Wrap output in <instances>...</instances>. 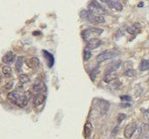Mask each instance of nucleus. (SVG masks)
I'll return each instance as SVG.
<instances>
[{
    "instance_id": "obj_1",
    "label": "nucleus",
    "mask_w": 149,
    "mask_h": 139,
    "mask_svg": "<svg viewBox=\"0 0 149 139\" xmlns=\"http://www.w3.org/2000/svg\"><path fill=\"white\" fill-rule=\"evenodd\" d=\"M80 16L82 19L89 21L91 24H104L105 23V19L103 15L96 14L90 10H84L80 12Z\"/></svg>"
},
{
    "instance_id": "obj_2",
    "label": "nucleus",
    "mask_w": 149,
    "mask_h": 139,
    "mask_svg": "<svg viewBox=\"0 0 149 139\" xmlns=\"http://www.w3.org/2000/svg\"><path fill=\"white\" fill-rule=\"evenodd\" d=\"M104 30L97 27H91L88 29H85L82 32V37L84 40L88 41L92 38H95V36H99L103 33Z\"/></svg>"
},
{
    "instance_id": "obj_3",
    "label": "nucleus",
    "mask_w": 149,
    "mask_h": 139,
    "mask_svg": "<svg viewBox=\"0 0 149 139\" xmlns=\"http://www.w3.org/2000/svg\"><path fill=\"white\" fill-rule=\"evenodd\" d=\"M118 54H119V52L117 50H105V51L100 53L97 56V61L98 63H101V62H104L105 60L116 58Z\"/></svg>"
},
{
    "instance_id": "obj_4",
    "label": "nucleus",
    "mask_w": 149,
    "mask_h": 139,
    "mask_svg": "<svg viewBox=\"0 0 149 139\" xmlns=\"http://www.w3.org/2000/svg\"><path fill=\"white\" fill-rule=\"evenodd\" d=\"M89 10L96 14H99V15H104L107 13V11L97 1V0H93L91 1L88 6Z\"/></svg>"
},
{
    "instance_id": "obj_5",
    "label": "nucleus",
    "mask_w": 149,
    "mask_h": 139,
    "mask_svg": "<svg viewBox=\"0 0 149 139\" xmlns=\"http://www.w3.org/2000/svg\"><path fill=\"white\" fill-rule=\"evenodd\" d=\"M137 129V124L135 122H132L130 124H128L124 130V135L126 138H131L132 136V135L134 134V132Z\"/></svg>"
},
{
    "instance_id": "obj_6",
    "label": "nucleus",
    "mask_w": 149,
    "mask_h": 139,
    "mask_svg": "<svg viewBox=\"0 0 149 139\" xmlns=\"http://www.w3.org/2000/svg\"><path fill=\"white\" fill-rule=\"evenodd\" d=\"M102 45V41L101 39H97V38H92L90 40L87 41L86 44V48L91 50V49H96L97 47H99Z\"/></svg>"
},
{
    "instance_id": "obj_7",
    "label": "nucleus",
    "mask_w": 149,
    "mask_h": 139,
    "mask_svg": "<svg viewBox=\"0 0 149 139\" xmlns=\"http://www.w3.org/2000/svg\"><path fill=\"white\" fill-rule=\"evenodd\" d=\"M33 91H35L37 94H42L47 90V87L42 81H36L33 85Z\"/></svg>"
},
{
    "instance_id": "obj_8",
    "label": "nucleus",
    "mask_w": 149,
    "mask_h": 139,
    "mask_svg": "<svg viewBox=\"0 0 149 139\" xmlns=\"http://www.w3.org/2000/svg\"><path fill=\"white\" fill-rule=\"evenodd\" d=\"M127 33L132 34V35H136L138 33H140L141 31V25L139 23H134L132 26H129L127 29H126Z\"/></svg>"
},
{
    "instance_id": "obj_9",
    "label": "nucleus",
    "mask_w": 149,
    "mask_h": 139,
    "mask_svg": "<svg viewBox=\"0 0 149 139\" xmlns=\"http://www.w3.org/2000/svg\"><path fill=\"white\" fill-rule=\"evenodd\" d=\"M26 64L30 68H36L40 65V59L36 57H31L26 59Z\"/></svg>"
},
{
    "instance_id": "obj_10",
    "label": "nucleus",
    "mask_w": 149,
    "mask_h": 139,
    "mask_svg": "<svg viewBox=\"0 0 149 139\" xmlns=\"http://www.w3.org/2000/svg\"><path fill=\"white\" fill-rule=\"evenodd\" d=\"M15 54L13 52H7L2 58V61L6 64H12L15 60Z\"/></svg>"
},
{
    "instance_id": "obj_11",
    "label": "nucleus",
    "mask_w": 149,
    "mask_h": 139,
    "mask_svg": "<svg viewBox=\"0 0 149 139\" xmlns=\"http://www.w3.org/2000/svg\"><path fill=\"white\" fill-rule=\"evenodd\" d=\"M42 52H43V55L45 57V59L47 61V64L48 67H52L53 65H54V59L53 54H51L47 50H43Z\"/></svg>"
},
{
    "instance_id": "obj_12",
    "label": "nucleus",
    "mask_w": 149,
    "mask_h": 139,
    "mask_svg": "<svg viewBox=\"0 0 149 139\" xmlns=\"http://www.w3.org/2000/svg\"><path fill=\"white\" fill-rule=\"evenodd\" d=\"M45 100H46V95H43V94H36L33 96V102L34 106H40L45 102Z\"/></svg>"
},
{
    "instance_id": "obj_13",
    "label": "nucleus",
    "mask_w": 149,
    "mask_h": 139,
    "mask_svg": "<svg viewBox=\"0 0 149 139\" xmlns=\"http://www.w3.org/2000/svg\"><path fill=\"white\" fill-rule=\"evenodd\" d=\"M29 102V96H27V95H21L18 102H17V106L19 108H25Z\"/></svg>"
},
{
    "instance_id": "obj_14",
    "label": "nucleus",
    "mask_w": 149,
    "mask_h": 139,
    "mask_svg": "<svg viewBox=\"0 0 149 139\" xmlns=\"http://www.w3.org/2000/svg\"><path fill=\"white\" fill-rule=\"evenodd\" d=\"M20 95H19L18 92L13 91V92H10V93L8 94L7 97H8V100H9L12 103H13V104L16 105L17 102H18V101H19V97H20Z\"/></svg>"
},
{
    "instance_id": "obj_15",
    "label": "nucleus",
    "mask_w": 149,
    "mask_h": 139,
    "mask_svg": "<svg viewBox=\"0 0 149 139\" xmlns=\"http://www.w3.org/2000/svg\"><path fill=\"white\" fill-rule=\"evenodd\" d=\"M92 131H93V126H92L91 122L90 121L86 122V123L84 125V136L86 138H90L91 136V134H92Z\"/></svg>"
},
{
    "instance_id": "obj_16",
    "label": "nucleus",
    "mask_w": 149,
    "mask_h": 139,
    "mask_svg": "<svg viewBox=\"0 0 149 139\" xmlns=\"http://www.w3.org/2000/svg\"><path fill=\"white\" fill-rule=\"evenodd\" d=\"M108 6H109L110 8H111V9H113V10H116V11H118V12H121V11L123 10V6H122V4L118 1V0H114V1L109 3Z\"/></svg>"
},
{
    "instance_id": "obj_17",
    "label": "nucleus",
    "mask_w": 149,
    "mask_h": 139,
    "mask_svg": "<svg viewBox=\"0 0 149 139\" xmlns=\"http://www.w3.org/2000/svg\"><path fill=\"white\" fill-rule=\"evenodd\" d=\"M120 65H121V61H120V60H117V61L111 63V64L110 65V66H109V68H108V71H107L106 73H112V72H115V71L117 70V69L120 66Z\"/></svg>"
},
{
    "instance_id": "obj_18",
    "label": "nucleus",
    "mask_w": 149,
    "mask_h": 139,
    "mask_svg": "<svg viewBox=\"0 0 149 139\" xmlns=\"http://www.w3.org/2000/svg\"><path fill=\"white\" fill-rule=\"evenodd\" d=\"M2 72H3V75H5V77H6V78H10L13 75V70H12L11 66H3Z\"/></svg>"
},
{
    "instance_id": "obj_19",
    "label": "nucleus",
    "mask_w": 149,
    "mask_h": 139,
    "mask_svg": "<svg viewBox=\"0 0 149 139\" xmlns=\"http://www.w3.org/2000/svg\"><path fill=\"white\" fill-rule=\"evenodd\" d=\"M23 62H24V57H22V56H19V57H18V59H17V61H16V65H15L16 70H17L18 72H21V71H22V66H23Z\"/></svg>"
},
{
    "instance_id": "obj_20",
    "label": "nucleus",
    "mask_w": 149,
    "mask_h": 139,
    "mask_svg": "<svg viewBox=\"0 0 149 139\" xmlns=\"http://www.w3.org/2000/svg\"><path fill=\"white\" fill-rule=\"evenodd\" d=\"M113 73H114V72H112V73H106L105 75H104V81L105 82L109 83V82H111L116 80V79H117V76H116Z\"/></svg>"
},
{
    "instance_id": "obj_21",
    "label": "nucleus",
    "mask_w": 149,
    "mask_h": 139,
    "mask_svg": "<svg viewBox=\"0 0 149 139\" xmlns=\"http://www.w3.org/2000/svg\"><path fill=\"white\" fill-rule=\"evenodd\" d=\"M139 69L140 71H146L149 69V60L146 59H143L140 62V65L139 66Z\"/></svg>"
},
{
    "instance_id": "obj_22",
    "label": "nucleus",
    "mask_w": 149,
    "mask_h": 139,
    "mask_svg": "<svg viewBox=\"0 0 149 139\" xmlns=\"http://www.w3.org/2000/svg\"><path fill=\"white\" fill-rule=\"evenodd\" d=\"M91 55H92V54H91V50H90V49H88V48L84 49L83 56H84V59L85 61L89 60V59L91 58Z\"/></svg>"
},
{
    "instance_id": "obj_23",
    "label": "nucleus",
    "mask_w": 149,
    "mask_h": 139,
    "mask_svg": "<svg viewBox=\"0 0 149 139\" xmlns=\"http://www.w3.org/2000/svg\"><path fill=\"white\" fill-rule=\"evenodd\" d=\"M19 82H20L22 84L27 83V82H29V81H30L29 76H28L27 75H24V74L20 75L19 76Z\"/></svg>"
},
{
    "instance_id": "obj_24",
    "label": "nucleus",
    "mask_w": 149,
    "mask_h": 139,
    "mask_svg": "<svg viewBox=\"0 0 149 139\" xmlns=\"http://www.w3.org/2000/svg\"><path fill=\"white\" fill-rule=\"evenodd\" d=\"M134 75H135V72H134L133 70H132V69H129V70H127V71L125 73V76H129V77H132Z\"/></svg>"
},
{
    "instance_id": "obj_25",
    "label": "nucleus",
    "mask_w": 149,
    "mask_h": 139,
    "mask_svg": "<svg viewBox=\"0 0 149 139\" xmlns=\"http://www.w3.org/2000/svg\"><path fill=\"white\" fill-rule=\"evenodd\" d=\"M125 117H126V115H125V114H123V113L118 114V122H121L123 120L125 119Z\"/></svg>"
},
{
    "instance_id": "obj_26",
    "label": "nucleus",
    "mask_w": 149,
    "mask_h": 139,
    "mask_svg": "<svg viewBox=\"0 0 149 139\" xmlns=\"http://www.w3.org/2000/svg\"><path fill=\"white\" fill-rule=\"evenodd\" d=\"M120 99H121L122 101H124V102H130V101L132 100L131 97L128 96V95H123V96L120 97Z\"/></svg>"
},
{
    "instance_id": "obj_27",
    "label": "nucleus",
    "mask_w": 149,
    "mask_h": 139,
    "mask_svg": "<svg viewBox=\"0 0 149 139\" xmlns=\"http://www.w3.org/2000/svg\"><path fill=\"white\" fill-rule=\"evenodd\" d=\"M13 82H8L6 85V89H11L12 88H13Z\"/></svg>"
},
{
    "instance_id": "obj_28",
    "label": "nucleus",
    "mask_w": 149,
    "mask_h": 139,
    "mask_svg": "<svg viewBox=\"0 0 149 139\" xmlns=\"http://www.w3.org/2000/svg\"><path fill=\"white\" fill-rule=\"evenodd\" d=\"M100 1L102 2V3H105V4H109V3H111V2H112V1H114V0H100Z\"/></svg>"
},
{
    "instance_id": "obj_29",
    "label": "nucleus",
    "mask_w": 149,
    "mask_h": 139,
    "mask_svg": "<svg viewBox=\"0 0 149 139\" xmlns=\"http://www.w3.org/2000/svg\"><path fill=\"white\" fill-rule=\"evenodd\" d=\"M144 129L146 130V131H148L149 132V125L148 124H144Z\"/></svg>"
},
{
    "instance_id": "obj_30",
    "label": "nucleus",
    "mask_w": 149,
    "mask_h": 139,
    "mask_svg": "<svg viewBox=\"0 0 149 139\" xmlns=\"http://www.w3.org/2000/svg\"><path fill=\"white\" fill-rule=\"evenodd\" d=\"M143 6H144V3H143V2H140V3L138 5V7H142Z\"/></svg>"
},
{
    "instance_id": "obj_31",
    "label": "nucleus",
    "mask_w": 149,
    "mask_h": 139,
    "mask_svg": "<svg viewBox=\"0 0 149 139\" xmlns=\"http://www.w3.org/2000/svg\"><path fill=\"white\" fill-rule=\"evenodd\" d=\"M1 80H2V77H1V75H0V82H1Z\"/></svg>"
}]
</instances>
